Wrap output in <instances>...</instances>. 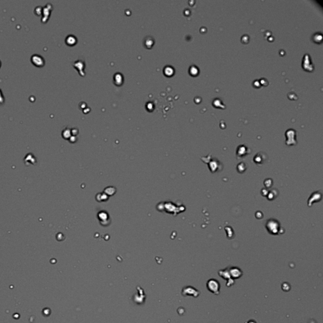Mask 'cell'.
I'll return each mask as SVG.
<instances>
[{"label":"cell","instance_id":"cell-6","mask_svg":"<svg viewBox=\"0 0 323 323\" xmlns=\"http://www.w3.org/2000/svg\"><path fill=\"white\" fill-rule=\"evenodd\" d=\"M3 102H4V97H3L1 91V90H0V104H3Z\"/></svg>","mask_w":323,"mask_h":323},{"label":"cell","instance_id":"cell-5","mask_svg":"<svg viewBox=\"0 0 323 323\" xmlns=\"http://www.w3.org/2000/svg\"><path fill=\"white\" fill-rule=\"evenodd\" d=\"M218 274H219V275L221 277L224 278V279H226L227 281L231 279V277H230V275L229 274V271L226 270V269H224V270L220 271L218 272Z\"/></svg>","mask_w":323,"mask_h":323},{"label":"cell","instance_id":"cell-8","mask_svg":"<svg viewBox=\"0 0 323 323\" xmlns=\"http://www.w3.org/2000/svg\"><path fill=\"white\" fill-rule=\"evenodd\" d=\"M312 323H313V322H312Z\"/></svg>","mask_w":323,"mask_h":323},{"label":"cell","instance_id":"cell-4","mask_svg":"<svg viewBox=\"0 0 323 323\" xmlns=\"http://www.w3.org/2000/svg\"><path fill=\"white\" fill-rule=\"evenodd\" d=\"M184 293V295H192L195 297L198 296L200 294V292L196 290L195 288L191 287H185L184 289H183V293Z\"/></svg>","mask_w":323,"mask_h":323},{"label":"cell","instance_id":"cell-3","mask_svg":"<svg viewBox=\"0 0 323 323\" xmlns=\"http://www.w3.org/2000/svg\"><path fill=\"white\" fill-rule=\"evenodd\" d=\"M229 274L230 277L233 278H239L242 275V272L240 269L237 267H232L229 269Z\"/></svg>","mask_w":323,"mask_h":323},{"label":"cell","instance_id":"cell-7","mask_svg":"<svg viewBox=\"0 0 323 323\" xmlns=\"http://www.w3.org/2000/svg\"><path fill=\"white\" fill-rule=\"evenodd\" d=\"M0 67H1V61H0Z\"/></svg>","mask_w":323,"mask_h":323},{"label":"cell","instance_id":"cell-1","mask_svg":"<svg viewBox=\"0 0 323 323\" xmlns=\"http://www.w3.org/2000/svg\"><path fill=\"white\" fill-rule=\"evenodd\" d=\"M207 288L210 292L216 295H218L220 293V285L218 281L215 279H211L207 282Z\"/></svg>","mask_w":323,"mask_h":323},{"label":"cell","instance_id":"cell-2","mask_svg":"<svg viewBox=\"0 0 323 323\" xmlns=\"http://www.w3.org/2000/svg\"><path fill=\"white\" fill-rule=\"evenodd\" d=\"M31 62L36 66L42 67L44 65L45 61L43 57L38 54H33L31 57Z\"/></svg>","mask_w":323,"mask_h":323}]
</instances>
